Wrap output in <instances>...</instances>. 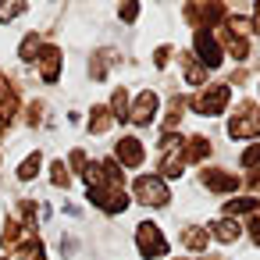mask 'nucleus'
<instances>
[{
  "mask_svg": "<svg viewBox=\"0 0 260 260\" xmlns=\"http://www.w3.org/2000/svg\"><path fill=\"white\" fill-rule=\"evenodd\" d=\"M40 54V36H25L22 40V61H36Z\"/></svg>",
  "mask_w": 260,
  "mask_h": 260,
  "instance_id": "obj_21",
  "label": "nucleus"
},
{
  "mask_svg": "<svg viewBox=\"0 0 260 260\" xmlns=\"http://www.w3.org/2000/svg\"><path fill=\"white\" fill-rule=\"evenodd\" d=\"M136 242H139V253H143V256H150V260L168 253V239L160 235V228H157L153 221L136 224Z\"/></svg>",
  "mask_w": 260,
  "mask_h": 260,
  "instance_id": "obj_2",
  "label": "nucleus"
},
{
  "mask_svg": "<svg viewBox=\"0 0 260 260\" xmlns=\"http://www.w3.org/2000/svg\"><path fill=\"white\" fill-rule=\"evenodd\" d=\"M72 168H75V175L82 178V171H86V153H82V150H75V153H72Z\"/></svg>",
  "mask_w": 260,
  "mask_h": 260,
  "instance_id": "obj_28",
  "label": "nucleus"
},
{
  "mask_svg": "<svg viewBox=\"0 0 260 260\" xmlns=\"http://www.w3.org/2000/svg\"><path fill=\"white\" fill-rule=\"evenodd\" d=\"M256 164H260V143L249 146V150L242 153V168H256Z\"/></svg>",
  "mask_w": 260,
  "mask_h": 260,
  "instance_id": "obj_26",
  "label": "nucleus"
},
{
  "mask_svg": "<svg viewBox=\"0 0 260 260\" xmlns=\"http://www.w3.org/2000/svg\"><path fill=\"white\" fill-rule=\"evenodd\" d=\"M182 242H185L192 253H200V249L207 246V232H203V228H185V232H182Z\"/></svg>",
  "mask_w": 260,
  "mask_h": 260,
  "instance_id": "obj_18",
  "label": "nucleus"
},
{
  "mask_svg": "<svg viewBox=\"0 0 260 260\" xmlns=\"http://www.w3.org/2000/svg\"><path fill=\"white\" fill-rule=\"evenodd\" d=\"M168 54H171L168 47H160V50H157V57H153V61H157V68H164V64H168Z\"/></svg>",
  "mask_w": 260,
  "mask_h": 260,
  "instance_id": "obj_30",
  "label": "nucleus"
},
{
  "mask_svg": "<svg viewBox=\"0 0 260 260\" xmlns=\"http://www.w3.org/2000/svg\"><path fill=\"white\" fill-rule=\"evenodd\" d=\"M15 114H18V93L4 75H0V128H8L15 121Z\"/></svg>",
  "mask_w": 260,
  "mask_h": 260,
  "instance_id": "obj_7",
  "label": "nucleus"
},
{
  "mask_svg": "<svg viewBox=\"0 0 260 260\" xmlns=\"http://www.w3.org/2000/svg\"><path fill=\"white\" fill-rule=\"evenodd\" d=\"M210 228H214V239H221V242H235V239H239V224H235L232 217H221V221H214Z\"/></svg>",
  "mask_w": 260,
  "mask_h": 260,
  "instance_id": "obj_15",
  "label": "nucleus"
},
{
  "mask_svg": "<svg viewBox=\"0 0 260 260\" xmlns=\"http://www.w3.org/2000/svg\"><path fill=\"white\" fill-rule=\"evenodd\" d=\"M228 136L232 139H253V136H260V111L253 104H242V111L228 121Z\"/></svg>",
  "mask_w": 260,
  "mask_h": 260,
  "instance_id": "obj_3",
  "label": "nucleus"
},
{
  "mask_svg": "<svg viewBox=\"0 0 260 260\" xmlns=\"http://www.w3.org/2000/svg\"><path fill=\"white\" fill-rule=\"evenodd\" d=\"M36 61H40L43 82H57V75H61V50H57V47H40Z\"/></svg>",
  "mask_w": 260,
  "mask_h": 260,
  "instance_id": "obj_8",
  "label": "nucleus"
},
{
  "mask_svg": "<svg viewBox=\"0 0 260 260\" xmlns=\"http://www.w3.org/2000/svg\"><path fill=\"white\" fill-rule=\"evenodd\" d=\"M228 96H232L228 82H224V86H210V89H203V93L192 100V111H200V114L214 118V114H221V111L228 107Z\"/></svg>",
  "mask_w": 260,
  "mask_h": 260,
  "instance_id": "obj_4",
  "label": "nucleus"
},
{
  "mask_svg": "<svg viewBox=\"0 0 260 260\" xmlns=\"http://www.w3.org/2000/svg\"><path fill=\"white\" fill-rule=\"evenodd\" d=\"M136 15H139V4H125L121 8V22H132Z\"/></svg>",
  "mask_w": 260,
  "mask_h": 260,
  "instance_id": "obj_29",
  "label": "nucleus"
},
{
  "mask_svg": "<svg viewBox=\"0 0 260 260\" xmlns=\"http://www.w3.org/2000/svg\"><path fill=\"white\" fill-rule=\"evenodd\" d=\"M153 111H157V93H139L136 104H132V111H128V118H132L136 125H146V121L153 118Z\"/></svg>",
  "mask_w": 260,
  "mask_h": 260,
  "instance_id": "obj_10",
  "label": "nucleus"
},
{
  "mask_svg": "<svg viewBox=\"0 0 260 260\" xmlns=\"http://www.w3.org/2000/svg\"><path fill=\"white\" fill-rule=\"evenodd\" d=\"M253 210H260V200H253V196H239V200H228L224 203V214L232 217V214H253Z\"/></svg>",
  "mask_w": 260,
  "mask_h": 260,
  "instance_id": "obj_14",
  "label": "nucleus"
},
{
  "mask_svg": "<svg viewBox=\"0 0 260 260\" xmlns=\"http://www.w3.org/2000/svg\"><path fill=\"white\" fill-rule=\"evenodd\" d=\"M132 192L139 196V203H150V207H164V203L171 200L164 178H157V175H139V178L132 182Z\"/></svg>",
  "mask_w": 260,
  "mask_h": 260,
  "instance_id": "obj_1",
  "label": "nucleus"
},
{
  "mask_svg": "<svg viewBox=\"0 0 260 260\" xmlns=\"http://www.w3.org/2000/svg\"><path fill=\"white\" fill-rule=\"evenodd\" d=\"M128 96H125V89H114V100H111V118H118V121H125L128 118Z\"/></svg>",
  "mask_w": 260,
  "mask_h": 260,
  "instance_id": "obj_19",
  "label": "nucleus"
},
{
  "mask_svg": "<svg viewBox=\"0 0 260 260\" xmlns=\"http://www.w3.org/2000/svg\"><path fill=\"white\" fill-rule=\"evenodd\" d=\"M143 157H146V153H143V143H139V139L125 136V139L118 143V160H121L125 168H139V164H143Z\"/></svg>",
  "mask_w": 260,
  "mask_h": 260,
  "instance_id": "obj_11",
  "label": "nucleus"
},
{
  "mask_svg": "<svg viewBox=\"0 0 260 260\" xmlns=\"http://www.w3.org/2000/svg\"><path fill=\"white\" fill-rule=\"evenodd\" d=\"M192 47H196V54H200V61H203V68H217L221 64V43L214 40V32L210 29H196L192 32Z\"/></svg>",
  "mask_w": 260,
  "mask_h": 260,
  "instance_id": "obj_5",
  "label": "nucleus"
},
{
  "mask_svg": "<svg viewBox=\"0 0 260 260\" xmlns=\"http://www.w3.org/2000/svg\"><path fill=\"white\" fill-rule=\"evenodd\" d=\"M89 200H93L100 210H111V214H121V210L128 207V196H125L121 189H114V185H107V189H89Z\"/></svg>",
  "mask_w": 260,
  "mask_h": 260,
  "instance_id": "obj_6",
  "label": "nucleus"
},
{
  "mask_svg": "<svg viewBox=\"0 0 260 260\" xmlns=\"http://www.w3.org/2000/svg\"><path fill=\"white\" fill-rule=\"evenodd\" d=\"M50 178H54V185H57V189H68V182H72L61 160H54V168H50Z\"/></svg>",
  "mask_w": 260,
  "mask_h": 260,
  "instance_id": "obj_23",
  "label": "nucleus"
},
{
  "mask_svg": "<svg viewBox=\"0 0 260 260\" xmlns=\"http://www.w3.org/2000/svg\"><path fill=\"white\" fill-rule=\"evenodd\" d=\"M182 168H185V157H182V150H175V153H164V160H160V171H164L168 178H178V175H182Z\"/></svg>",
  "mask_w": 260,
  "mask_h": 260,
  "instance_id": "obj_16",
  "label": "nucleus"
},
{
  "mask_svg": "<svg viewBox=\"0 0 260 260\" xmlns=\"http://www.w3.org/2000/svg\"><path fill=\"white\" fill-rule=\"evenodd\" d=\"M182 64H185V79H189L192 86H203V79H207V68H203V64H196L189 54L182 57Z\"/></svg>",
  "mask_w": 260,
  "mask_h": 260,
  "instance_id": "obj_17",
  "label": "nucleus"
},
{
  "mask_svg": "<svg viewBox=\"0 0 260 260\" xmlns=\"http://www.w3.org/2000/svg\"><path fill=\"white\" fill-rule=\"evenodd\" d=\"M207 153H210V143H207L203 136H192L189 143H182V157H185V160H203Z\"/></svg>",
  "mask_w": 260,
  "mask_h": 260,
  "instance_id": "obj_13",
  "label": "nucleus"
},
{
  "mask_svg": "<svg viewBox=\"0 0 260 260\" xmlns=\"http://www.w3.org/2000/svg\"><path fill=\"white\" fill-rule=\"evenodd\" d=\"M221 40H224V47H228V54H232L235 61H246V57H249L246 36H235V32H228V29H221Z\"/></svg>",
  "mask_w": 260,
  "mask_h": 260,
  "instance_id": "obj_12",
  "label": "nucleus"
},
{
  "mask_svg": "<svg viewBox=\"0 0 260 260\" xmlns=\"http://www.w3.org/2000/svg\"><path fill=\"white\" fill-rule=\"evenodd\" d=\"M36 168H40V153H29V157L22 160L18 175H22V178H36Z\"/></svg>",
  "mask_w": 260,
  "mask_h": 260,
  "instance_id": "obj_22",
  "label": "nucleus"
},
{
  "mask_svg": "<svg viewBox=\"0 0 260 260\" xmlns=\"http://www.w3.org/2000/svg\"><path fill=\"white\" fill-rule=\"evenodd\" d=\"M253 32H260V4H256V11H253V25H249Z\"/></svg>",
  "mask_w": 260,
  "mask_h": 260,
  "instance_id": "obj_31",
  "label": "nucleus"
},
{
  "mask_svg": "<svg viewBox=\"0 0 260 260\" xmlns=\"http://www.w3.org/2000/svg\"><path fill=\"white\" fill-rule=\"evenodd\" d=\"M200 182H203L210 192H232V189H239V178H235V175H228V171H217V168L203 171V175H200Z\"/></svg>",
  "mask_w": 260,
  "mask_h": 260,
  "instance_id": "obj_9",
  "label": "nucleus"
},
{
  "mask_svg": "<svg viewBox=\"0 0 260 260\" xmlns=\"http://www.w3.org/2000/svg\"><path fill=\"white\" fill-rule=\"evenodd\" d=\"M249 239L260 246V210H253V217H249Z\"/></svg>",
  "mask_w": 260,
  "mask_h": 260,
  "instance_id": "obj_27",
  "label": "nucleus"
},
{
  "mask_svg": "<svg viewBox=\"0 0 260 260\" xmlns=\"http://www.w3.org/2000/svg\"><path fill=\"white\" fill-rule=\"evenodd\" d=\"M25 11V4H0V22H11Z\"/></svg>",
  "mask_w": 260,
  "mask_h": 260,
  "instance_id": "obj_25",
  "label": "nucleus"
},
{
  "mask_svg": "<svg viewBox=\"0 0 260 260\" xmlns=\"http://www.w3.org/2000/svg\"><path fill=\"white\" fill-rule=\"evenodd\" d=\"M22 253H25V260H47V256H43V246H40V239L25 242V246H22Z\"/></svg>",
  "mask_w": 260,
  "mask_h": 260,
  "instance_id": "obj_24",
  "label": "nucleus"
},
{
  "mask_svg": "<svg viewBox=\"0 0 260 260\" xmlns=\"http://www.w3.org/2000/svg\"><path fill=\"white\" fill-rule=\"evenodd\" d=\"M114 118H111V111L107 107H93V118H89V132H104L107 125H111Z\"/></svg>",
  "mask_w": 260,
  "mask_h": 260,
  "instance_id": "obj_20",
  "label": "nucleus"
}]
</instances>
